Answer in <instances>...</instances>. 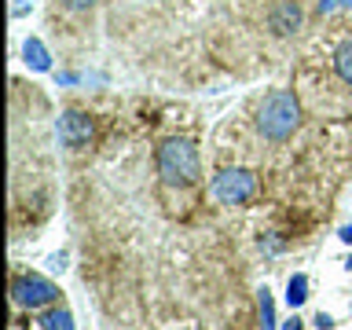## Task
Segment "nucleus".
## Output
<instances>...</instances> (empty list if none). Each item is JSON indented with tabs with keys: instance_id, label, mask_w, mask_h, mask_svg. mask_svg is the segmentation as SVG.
Listing matches in <instances>:
<instances>
[{
	"instance_id": "obj_5",
	"label": "nucleus",
	"mask_w": 352,
	"mask_h": 330,
	"mask_svg": "<svg viewBox=\"0 0 352 330\" xmlns=\"http://www.w3.org/2000/svg\"><path fill=\"white\" fill-rule=\"evenodd\" d=\"M55 129H59L63 147H70V151H81V147H88V140H92V118L81 114V110H63Z\"/></svg>"
},
{
	"instance_id": "obj_3",
	"label": "nucleus",
	"mask_w": 352,
	"mask_h": 330,
	"mask_svg": "<svg viewBox=\"0 0 352 330\" xmlns=\"http://www.w3.org/2000/svg\"><path fill=\"white\" fill-rule=\"evenodd\" d=\"M11 301H15V308H22V312H44V308H52L59 301V286L52 279H44V275L19 272L15 279H11Z\"/></svg>"
},
{
	"instance_id": "obj_8",
	"label": "nucleus",
	"mask_w": 352,
	"mask_h": 330,
	"mask_svg": "<svg viewBox=\"0 0 352 330\" xmlns=\"http://www.w3.org/2000/svg\"><path fill=\"white\" fill-rule=\"evenodd\" d=\"M22 59H26V66H30V70H37V74L52 70V55H48V48H44L37 37H30L26 44H22Z\"/></svg>"
},
{
	"instance_id": "obj_6",
	"label": "nucleus",
	"mask_w": 352,
	"mask_h": 330,
	"mask_svg": "<svg viewBox=\"0 0 352 330\" xmlns=\"http://www.w3.org/2000/svg\"><path fill=\"white\" fill-rule=\"evenodd\" d=\"M297 26H301V8H297V0H283V4L272 11V30L275 33H294Z\"/></svg>"
},
{
	"instance_id": "obj_11",
	"label": "nucleus",
	"mask_w": 352,
	"mask_h": 330,
	"mask_svg": "<svg viewBox=\"0 0 352 330\" xmlns=\"http://www.w3.org/2000/svg\"><path fill=\"white\" fill-rule=\"evenodd\" d=\"M305 301H308V279L305 275H290V283H286V305L301 308Z\"/></svg>"
},
{
	"instance_id": "obj_17",
	"label": "nucleus",
	"mask_w": 352,
	"mask_h": 330,
	"mask_svg": "<svg viewBox=\"0 0 352 330\" xmlns=\"http://www.w3.org/2000/svg\"><path fill=\"white\" fill-rule=\"evenodd\" d=\"M341 242H349V246H352V224L341 228Z\"/></svg>"
},
{
	"instance_id": "obj_16",
	"label": "nucleus",
	"mask_w": 352,
	"mask_h": 330,
	"mask_svg": "<svg viewBox=\"0 0 352 330\" xmlns=\"http://www.w3.org/2000/svg\"><path fill=\"white\" fill-rule=\"evenodd\" d=\"M66 4H70L74 11H81V8H88V4H96V0H66Z\"/></svg>"
},
{
	"instance_id": "obj_1",
	"label": "nucleus",
	"mask_w": 352,
	"mask_h": 330,
	"mask_svg": "<svg viewBox=\"0 0 352 330\" xmlns=\"http://www.w3.org/2000/svg\"><path fill=\"white\" fill-rule=\"evenodd\" d=\"M297 125H301V103L290 88H275V92L264 96V103L257 107V129L264 132V140H290Z\"/></svg>"
},
{
	"instance_id": "obj_12",
	"label": "nucleus",
	"mask_w": 352,
	"mask_h": 330,
	"mask_svg": "<svg viewBox=\"0 0 352 330\" xmlns=\"http://www.w3.org/2000/svg\"><path fill=\"white\" fill-rule=\"evenodd\" d=\"M48 268H52V272H63V268H66V253H52V257H48Z\"/></svg>"
},
{
	"instance_id": "obj_4",
	"label": "nucleus",
	"mask_w": 352,
	"mask_h": 330,
	"mask_svg": "<svg viewBox=\"0 0 352 330\" xmlns=\"http://www.w3.org/2000/svg\"><path fill=\"white\" fill-rule=\"evenodd\" d=\"M253 191H257V176L250 169H220L213 176V184H209V195L220 206H242L253 198Z\"/></svg>"
},
{
	"instance_id": "obj_18",
	"label": "nucleus",
	"mask_w": 352,
	"mask_h": 330,
	"mask_svg": "<svg viewBox=\"0 0 352 330\" xmlns=\"http://www.w3.org/2000/svg\"><path fill=\"white\" fill-rule=\"evenodd\" d=\"M349 272H352V257H349Z\"/></svg>"
},
{
	"instance_id": "obj_10",
	"label": "nucleus",
	"mask_w": 352,
	"mask_h": 330,
	"mask_svg": "<svg viewBox=\"0 0 352 330\" xmlns=\"http://www.w3.org/2000/svg\"><path fill=\"white\" fill-rule=\"evenodd\" d=\"M257 312H261V330H275V327H279V323H275V301H272L268 286L257 294Z\"/></svg>"
},
{
	"instance_id": "obj_14",
	"label": "nucleus",
	"mask_w": 352,
	"mask_h": 330,
	"mask_svg": "<svg viewBox=\"0 0 352 330\" xmlns=\"http://www.w3.org/2000/svg\"><path fill=\"white\" fill-rule=\"evenodd\" d=\"M312 323H316V327H319V330H330V327H334V319H330V316H327V312H319V316H316V319H312Z\"/></svg>"
},
{
	"instance_id": "obj_2",
	"label": "nucleus",
	"mask_w": 352,
	"mask_h": 330,
	"mask_svg": "<svg viewBox=\"0 0 352 330\" xmlns=\"http://www.w3.org/2000/svg\"><path fill=\"white\" fill-rule=\"evenodd\" d=\"M198 147L191 140H184V136H173V140H165L162 147H158V176H162V184L165 187H191L198 180Z\"/></svg>"
},
{
	"instance_id": "obj_9",
	"label": "nucleus",
	"mask_w": 352,
	"mask_h": 330,
	"mask_svg": "<svg viewBox=\"0 0 352 330\" xmlns=\"http://www.w3.org/2000/svg\"><path fill=\"white\" fill-rule=\"evenodd\" d=\"M334 70H338L341 81H345V85L352 88V41L338 44V52H334Z\"/></svg>"
},
{
	"instance_id": "obj_7",
	"label": "nucleus",
	"mask_w": 352,
	"mask_h": 330,
	"mask_svg": "<svg viewBox=\"0 0 352 330\" xmlns=\"http://www.w3.org/2000/svg\"><path fill=\"white\" fill-rule=\"evenodd\" d=\"M37 330H74V316L63 305H52L37 312Z\"/></svg>"
},
{
	"instance_id": "obj_13",
	"label": "nucleus",
	"mask_w": 352,
	"mask_h": 330,
	"mask_svg": "<svg viewBox=\"0 0 352 330\" xmlns=\"http://www.w3.org/2000/svg\"><path fill=\"white\" fill-rule=\"evenodd\" d=\"M338 4H345V8H352V0H319V11H323V15H327V11H334Z\"/></svg>"
},
{
	"instance_id": "obj_15",
	"label": "nucleus",
	"mask_w": 352,
	"mask_h": 330,
	"mask_svg": "<svg viewBox=\"0 0 352 330\" xmlns=\"http://www.w3.org/2000/svg\"><path fill=\"white\" fill-rule=\"evenodd\" d=\"M279 330H301V319H297V316H294V319H286Z\"/></svg>"
}]
</instances>
